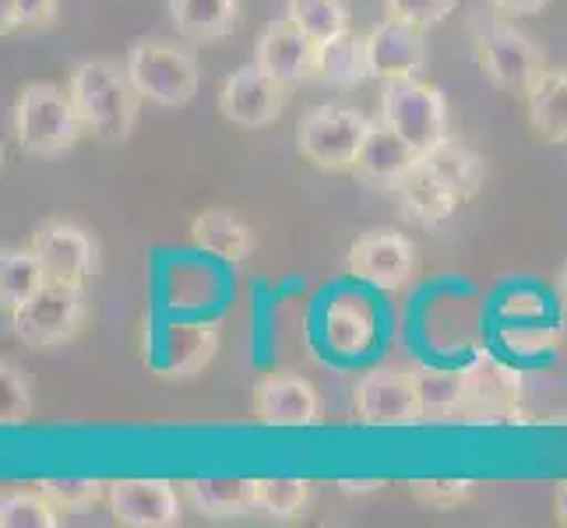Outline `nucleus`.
<instances>
[{
  "label": "nucleus",
  "mask_w": 567,
  "mask_h": 528,
  "mask_svg": "<svg viewBox=\"0 0 567 528\" xmlns=\"http://www.w3.org/2000/svg\"><path fill=\"white\" fill-rule=\"evenodd\" d=\"M71 103L82 116L85 131L95 142H127L142 116V92L134 89L127 64L106 61V56H89L78 61L68 77Z\"/></svg>",
  "instance_id": "1"
},
{
  "label": "nucleus",
  "mask_w": 567,
  "mask_h": 528,
  "mask_svg": "<svg viewBox=\"0 0 567 528\" xmlns=\"http://www.w3.org/2000/svg\"><path fill=\"white\" fill-rule=\"evenodd\" d=\"M11 134L25 155H35V159H61V155H68L89 131L82 124V116H78L68 89L53 82H29L14 95Z\"/></svg>",
  "instance_id": "2"
},
{
  "label": "nucleus",
  "mask_w": 567,
  "mask_h": 528,
  "mask_svg": "<svg viewBox=\"0 0 567 528\" xmlns=\"http://www.w3.org/2000/svg\"><path fill=\"white\" fill-rule=\"evenodd\" d=\"M378 121H384L391 131L402 134L420 155L452 142L444 92L437 85L423 82V77H391V82H381Z\"/></svg>",
  "instance_id": "3"
},
{
  "label": "nucleus",
  "mask_w": 567,
  "mask_h": 528,
  "mask_svg": "<svg viewBox=\"0 0 567 528\" xmlns=\"http://www.w3.org/2000/svg\"><path fill=\"white\" fill-rule=\"evenodd\" d=\"M124 64L134 89L142 92V100L166 110L187 106L202 85V71L194 53L177 43H163V39L134 43L124 56Z\"/></svg>",
  "instance_id": "4"
},
{
  "label": "nucleus",
  "mask_w": 567,
  "mask_h": 528,
  "mask_svg": "<svg viewBox=\"0 0 567 528\" xmlns=\"http://www.w3.org/2000/svg\"><path fill=\"white\" fill-rule=\"evenodd\" d=\"M367 131L370 121L360 110L324 103L303 113V121L297 124V148L321 173H353Z\"/></svg>",
  "instance_id": "5"
},
{
  "label": "nucleus",
  "mask_w": 567,
  "mask_h": 528,
  "mask_svg": "<svg viewBox=\"0 0 567 528\" xmlns=\"http://www.w3.org/2000/svg\"><path fill=\"white\" fill-rule=\"evenodd\" d=\"M476 64L494 89L525 95L546 71V56L518 25L504 18H483L476 25Z\"/></svg>",
  "instance_id": "6"
},
{
  "label": "nucleus",
  "mask_w": 567,
  "mask_h": 528,
  "mask_svg": "<svg viewBox=\"0 0 567 528\" xmlns=\"http://www.w3.org/2000/svg\"><path fill=\"white\" fill-rule=\"evenodd\" d=\"M89 303H85V286H68V282H47L35 297L8 314L11 335L29 345V349H56L68 345L85 324Z\"/></svg>",
  "instance_id": "7"
},
{
  "label": "nucleus",
  "mask_w": 567,
  "mask_h": 528,
  "mask_svg": "<svg viewBox=\"0 0 567 528\" xmlns=\"http://www.w3.org/2000/svg\"><path fill=\"white\" fill-rule=\"evenodd\" d=\"M29 247L43 261L50 282L89 286L100 276V244L95 237L71 219H47L32 229Z\"/></svg>",
  "instance_id": "8"
},
{
  "label": "nucleus",
  "mask_w": 567,
  "mask_h": 528,
  "mask_svg": "<svg viewBox=\"0 0 567 528\" xmlns=\"http://www.w3.org/2000/svg\"><path fill=\"white\" fill-rule=\"evenodd\" d=\"M416 265H420L416 244L405 232L388 226L360 232L353 247H349V276L384 292L405 289L413 282Z\"/></svg>",
  "instance_id": "9"
},
{
  "label": "nucleus",
  "mask_w": 567,
  "mask_h": 528,
  "mask_svg": "<svg viewBox=\"0 0 567 528\" xmlns=\"http://www.w3.org/2000/svg\"><path fill=\"white\" fill-rule=\"evenodd\" d=\"M353 416L360 426H413L423 423L413 370L378 366L353 391Z\"/></svg>",
  "instance_id": "10"
},
{
  "label": "nucleus",
  "mask_w": 567,
  "mask_h": 528,
  "mask_svg": "<svg viewBox=\"0 0 567 528\" xmlns=\"http://www.w3.org/2000/svg\"><path fill=\"white\" fill-rule=\"evenodd\" d=\"M289 100V85L276 82L268 71H261L258 64H247L240 71H233L223 92H219V113L233 127H247L258 131L279 121V113L286 110Z\"/></svg>",
  "instance_id": "11"
},
{
  "label": "nucleus",
  "mask_w": 567,
  "mask_h": 528,
  "mask_svg": "<svg viewBox=\"0 0 567 528\" xmlns=\"http://www.w3.org/2000/svg\"><path fill=\"white\" fill-rule=\"evenodd\" d=\"M318 56L321 46L289 14H282L265 25L258 50H254V64L292 89L303 82H318Z\"/></svg>",
  "instance_id": "12"
},
{
  "label": "nucleus",
  "mask_w": 567,
  "mask_h": 528,
  "mask_svg": "<svg viewBox=\"0 0 567 528\" xmlns=\"http://www.w3.org/2000/svg\"><path fill=\"white\" fill-rule=\"evenodd\" d=\"M106 504L124 528H177L184 518L181 494L169 479H113Z\"/></svg>",
  "instance_id": "13"
},
{
  "label": "nucleus",
  "mask_w": 567,
  "mask_h": 528,
  "mask_svg": "<svg viewBox=\"0 0 567 528\" xmlns=\"http://www.w3.org/2000/svg\"><path fill=\"white\" fill-rule=\"evenodd\" d=\"M250 408L254 420L265 426H282V429H303L318 426L324 408L318 387L297 377V374H268L254 384L250 391Z\"/></svg>",
  "instance_id": "14"
},
{
  "label": "nucleus",
  "mask_w": 567,
  "mask_h": 528,
  "mask_svg": "<svg viewBox=\"0 0 567 528\" xmlns=\"http://www.w3.org/2000/svg\"><path fill=\"white\" fill-rule=\"evenodd\" d=\"M465 423H522V387L507 366L480 356L465 370Z\"/></svg>",
  "instance_id": "15"
},
{
  "label": "nucleus",
  "mask_w": 567,
  "mask_h": 528,
  "mask_svg": "<svg viewBox=\"0 0 567 528\" xmlns=\"http://www.w3.org/2000/svg\"><path fill=\"white\" fill-rule=\"evenodd\" d=\"M363 35H367L370 77H378V82H391V77H420L430 64L426 32L416 25L384 18V22L370 25Z\"/></svg>",
  "instance_id": "16"
},
{
  "label": "nucleus",
  "mask_w": 567,
  "mask_h": 528,
  "mask_svg": "<svg viewBox=\"0 0 567 528\" xmlns=\"http://www.w3.org/2000/svg\"><path fill=\"white\" fill-rule=\"evenodd\" d=\"M416 163H420V152L409 145L402 134L391 131L384 121H374L353 163V176L367 187L395 190L405 176L416 169Z\"/></svg>",
  "instance_id": "17"
},
{
  "label": "nucleus",
  "mask_w": 567,
  "mask_h": 528,
  "mask_svg": "<svg viewBox=\"0 0 567 528\" xmlns=\"http://www.w3.org/2000/svg\"><path fill=\"white\" fill-rule=\"evenodd\" d=\"M391 194H395L399 211L416 226H441L465 205L458 194L444 180H437V176L430 173L423 163H416V169L409 173Z\"/></svg>",
  "instance_id": "18"
},
{
  "label": "nucleus",
  "mask_w": 567,
  "mask_h": 528,
  "mask_svg": "<svg viewBox=\"0 0 567 528\" xmlns=\"http://www.w3.org/2000/svg\"><path fill=\"white\" fill-rule=\"evenodd\" d=\"M190 244L205 253H215L219 261H229V265L247 261L254 253V247H258L254 229L240 219V215H233L226 208H205V211L194 215Z\"/></svg>",
  "instance_id": "19"
},
{
  "label": "nucleus",
  "mask_w": 567,
  "mask_h": 528,
  "mask_svg": "<svg viewBox=\"0 0 567 528\" xmlns=\"http://www.w3.org/2000/svg\"><path fill=\"white\" fill-rule=\"evenodd\" d=\"M219 352V324L212 321H184L166 328V377H198L202 370L212 363V356Z\"/></svg>",
  "instance_id": "20"
},
{
  "label": "nucleus",
  "mask_w": 567,
  "mask_h": 528,
  "mask_svg": "<svg viewBox=\"0 0 567 528\" xmlns=\"http://www.w3.org/2000/svg\"><path fill=\"white\" fill-rule=\"evenodd\" d=\"M169 22L190 43H223L240 25V0H169Z\"/></svg>",
  "instance_id": "21"
},
{
  "label": "nucleus",
  "mask_w": 567,
  "mask_h": 528,
  "mask_svg": "<svg viewBox=\"0 0 567 528\" xmlns=\"http://www.w3.org/2000/svg\"><path fill=\"white\" fill-rule=\"evenodd\" d=\"M525 113L546 145H567V71L546 68L525 92Z\"/></svg>",
  "instance_id": "22"
},
{
  "label": "nucleus",
  "mask_w": 567,
  "mask_h": 528,
  "mask_svg": "<svg viewBox=\"0 0 567 528\" xmlns=\"http://www.w3.org/2000/svg\"><path fill=\"white\" fill-rule=\"evenodd\" d=\"M184 494L205 518H215V521L244 518L250 511H258L254 479H187Z\"/></svg>",
  "instance_id": "23"
},
{
  "label": "nucleus",
  "mask_w": 567,
  "mask_h": 528,
  "mask_svg": "<svg viewBox=\"0 0 567 528\" xmlns=\"http://www.w3.org/2000/svg\"><path fill=\"white\" fill-rule=\"evenodd\" d=\"M420 163L437 176V180H444L447 187H452L462 201H473L483 180H486V163L480 159V155L473 148L458 145L455 138L437 145L434 152H423Z\"/></svg>",
  "instance_id": "24"
},
{
  "label": "nucleus",
  "mask_w": 567,
  "mask_h": 528,
  "mask_svg": "<svg viewBox=\"0 0 567 528\" xmlns=\"http://www.w3.org/2000/svg\"><path fill=\"white\" fill-rule=\"evenodd\" d=\"M423 423H455L465 416V370H413Z\"/></svg>",
  "instance_id": "25"
},
{
  "label": "nucleus",
  "mask_w": 567,
  "mask_h": 528,
  "mask_svg": "<svg viewBox=\"0 0 567 528\" xmlns=\"http://www.w3.org/2000/svg\"><path fill=\"white\" fill-rule=\"evenodd\" d=\"M47 282L50 276L32 247L4 250V258H0V307H4V314H14L18 307H25Z\"/></svg>",
  "instance_id": "26"
},
{
  "label": "nucleus",
  "mask_w": 567,
  "mask_h": 528,
  "mask_svg": "<svg viewBox=\"0 0 567 528\" xmlns=\"http://www.w3.org/2000/svg\"><path fill=\"white\" fill-rule=\"evenodd\" d=\"M370 77V61H367V35L346 32L336 43L321 46L318 56V82L336 85V89H353Z\"/></svg>",
  "instance_id": "27"
},
{
  "label": "nucleus",
  "mask_w": 567,
  "mask_h": 528,
  "mask_svg": "<svg viewBox=\"0 0 567 528\" xmlns=\"http://www.w3.org/2000/svg\"><path fill=\"white\" fill-rule=\"evenodd\" d=\"M286 14L297 22L318 46L336 43L339 35L353 32V14L346 0H286Z\"/></svg>",
  "instance_id": "28"
},
{
  "label": "nucleus",
  "mask_w": 567,
  "mask_h": 528,
  "mask_svg": "<svg viewBox=\"0 0 567 528\" xmlns=\"http://www.w3.org/2000/svg\"><path fill=\"white\" fill-rule=\"evenodd\" d=\"M324 331H328V342L339 352H346V356H360V352L370 345V339H374V318H370L367 303H360L353 297H339L324 314Z\"/></svg>",
  "instance_id": "29"
},
{
  "label": "nucleus",
  "mask_w": 567,
  "mask_h": 528,
  "mask_svg": "<svg viewBox=\"0 0 567 528\" xmlns=\"http://www.w3.org/2000/svg\"><path fill=\"white\" fill-rule=\"evenodd\" d=\"M254 497H258V511L271 521H300L310 511L315 500V486L307 479H254Z\"/></svg>",
  "instance_id": "30"
},
{
  "label": "nucleus",
  "mask_w": 567,
  "mask_h": 528,
  "mask_svg": "<svg viewBox=\"0 0 567 528\" xmlns=\"http://www.w3.org/2000/svg\"><path fill=\"white\" fill-rule=\"evenodd\" d=\"M0 525L4 528H56L61 525V511L53 500L39 490H11L0 497Z\"/></svg>",
  "instance_id": "31"
},
{
  "label": "nucleus",
  "mask_w": 567,
  "mask_h": 528,
  "mask_svg": "<svg viewBox=\"0 0 567 528\" xmlns=\"http://www.w3.org/2000/svg\"><path fill=\"white\" fill-rule=\"evenodd\" d=\"M35 486L53 500V507L61 515H82L110 494V483H103V479H71V476L61 479L56 476V479H39Z\"/></svg>",
  "instance_id": "32"
},
{
  "label": "nucleus",
  "mask_w": 567,
  "mask_h": 528,
  "mask_svg": "<svg viewBox=\"0 0 567 528\" xmlns=\"http://www.w3.org/2000/svg\"><path fill=\"white\" fill-rule=\"evenodd\" d=\"M61 0H0V29L14 32H47L56 25Z\"/></svg>",
  "instance_id": "33"
},
{
  "label": "nucleus",
  "mask_w": 567,
  "mask_h": 528,
  "mask_svg": "<svg viewBox=\"0 0 567 528\" xmlns=\"http://www.w3.org/2000/svg\"><path fill=\"white\" fill-rule=\"evenodd\" d=\"M32 420V387L22 366L4 360L0 366V423L25 426Z\"/></svg>",
  "instance_id": "34"
},
{
  "label": "nucleus",
  "mask_w": 567,
  "mask_h": 528,
  "mask_svg": "<svg viewBox=\"0 0 567 528\" xmlns=\"http://www.w3.org/2000/svg\"><path fill=\"white\" fill-rule=\"evenodd\" d=\"M381 8H384V18H395V22L430 32L455 14L458 0H381Z\"/></svg>",
  "instance_id": "35"
},
{
  "label": "nucleus",
  "mask_w": 567,
  "mask_h": 528,
  "mask_svg": "<svg viewBox=\"0 0 567 528\" xmlns=\"http://www.w3.org/2000/svg\"><path fill=\"white\" fill-rule=\"evenodd\" d=\"M409 494L420 504L434 507V511H455V507H462L476 494V483L473 479H416V483H409Z\"/></svg>",
  "instance_id": "36"
},
{
  "label": "nucleus",
  "mask_w": 567,
  "mask_h": 528,
  "mask_svg": "<svg viewBox=\"0 0 567 528\" xmlns=\"http://www.w3.org/2000/svg\"><path fill=\"white\" fill-rule=\"evenodd\" d=\"M491 4L512 18H529V14H539L543 8H550V0H491Z\"/></svg>",
  "instance_id": "37"
},
{
  "label": "nucleus",
  "mask_w": 567,
  "mask_h": 528,
  "mask_svg": "<svg viewBox=\"0 0 567 528\" xmlns=\"http://www.w3.org/2000/svg\"><path fill=\"white\" fill-rule=\"evenodd\" d=\"M381 479H342L339 483V490L346 494V497H363V494H378L381 490Z\"/></svg>",
  "instance_id": "38"
},
{
  "label": "nucleus",
  "mask_w": 567,
  "mask_h": 528,
  "mask_svg": "<svg viewBox=\"0 0 567 528\" xmlns=\"http://www.w3.org/2000/svg\"><path fill=\"white\" fill-rule=\"evenodd\" d=\"M554 518L567 528V479L554 486Z\"/></svg>",
  "instance_id": "39"
},
{
  "label": "nucleus",
  "mask_w": 567,
  "mask_h": 528,
  "mask_svg": "<svg viewBox=\"0 0 567 528\" xmlns=\"http://www.w3.org/2000/svg\"><path fill=\"white\" fill-rule=\"evenodd\" d=\"M557 423H567V416H557Z\"/></svg>",
  "instance_id": "40"
}]
</instances>
